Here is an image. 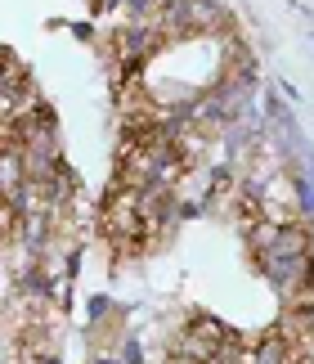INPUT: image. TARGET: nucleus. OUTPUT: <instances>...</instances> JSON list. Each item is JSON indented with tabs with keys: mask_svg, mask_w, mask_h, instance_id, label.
Wrapping results in <instances>:
<instances>
[{
	"mask_svg": "<svg viewBox=\"0 0 314 364\" xmlns=\"http://www.w3.org/2000/svg\"><path fill=\"white\" fill-rule=\"evenodd\" d=\"M229 342H234V333L224 328L216 315H193L189 324H184L180 342H175V355H189V360H197V364H211Z\"/></svg>",
	"mask_w": 314,
	"mask_h": 364,
	"instance_id": "nucleus-1",
	"label": "nucleus"
}]
</instances>
